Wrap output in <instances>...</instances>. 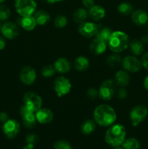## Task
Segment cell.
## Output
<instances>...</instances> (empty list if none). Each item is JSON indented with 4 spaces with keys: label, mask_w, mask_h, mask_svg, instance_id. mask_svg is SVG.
<instances>
[{
    "label": "cell",
    "mask_w": 148,
    "mask_h": 149,
    "mask_svg": "<svg viewBox=\"0 0 148 149\" xmlns=\"http://www.w3.org/2000/svg\"><path fill=\"white\" fill-rule=\"evenodd\" d=\"M117 118L115 111L108 105H100L94 111V122L101 127H110L115 123Z\"/></svg>",
    "instance_id": "cell-1"
},
{
    "label": "cell",
    "mask_w": 148,
    "mask_h": 149,
    "mask_svg": "<svg viewBox=\"0 0 148 149\" xmlns=\"http://www.w3.org/2000/svg\"><path fill=\"white\" fill-rule=\"evenodd\" d=\"M126 129L122 125L116 124L110 126L106 131L104 140L105 142L113 148L122 146L126 140Z\"/></svg>",
    "instance_id": "cell-2"
},
{
    "label": "cell",
    "mask_w": 148,
    "mask_h": 149,
    "mask_svg": "<svg viewBox=\"0 0 148 149\" xmlns=\"http://www.w3.org/2000/svg\"><path fill=\"white\" fill-rule=\"evenodd\" d=\"M109 48L113 52L118 53L127 49L129 45V36L124 32L116 31L113 32L107 42Z\"/></svg>",
    "instance_id": "cell-3"
},
{
    "label": "cell",
    "mask_w": 148,
    "mask_h": 149,
    "mask_svg": "<svg viewBox=\"0 0 148 149\" xmlns=\"http://www.w3.org/2000/svg\"><path fill=\"white\" fill-rule=\"evenodd\" d=\"M36 3L34 0H15V8L22 17L31 16L36 12Z\"/></svg>",
    "instance_id": "cell-4"
},
{
    "label": "cell",
    "mask_w": 148,
    "mask_h": 149,
    "mask_svg": "<svg viewBox=\"0 0 148 149\" xmlns=\"http://www.w3.org/2000/svg\"><path fill=\"white\" fill-rule=\"evenodd\" d=\"M23 106L30 111L36 113L41 108L42 99L40 96L33 92H28L23 97Z\"/></svg>",
    "instance_id": "cell-5"
},
{
    "label": "cell",
    "mask_w": 148,
    "mask_h": 149,
    "mask_svg": "<svg viewBox=\"0 0 148 149\" xmlns=\"http://www.w3.org/2000/svg\"><path fill=\"white\" fill-rule=\"evenodd\" d=\"M115 86L116 84L113 80H105L100 86L98 91V96L104 100H111L115 95Z\"/></svg>",
    "instance_id": "cell-6"
},
{
    "label": "cell",
    "mask_w": 148,
    "mask_h": 149,
    "mask_svg": "<svg viewBox=\"0 0 148 149\" xmlns=\"http://www.w3.org/2000/svg\"><path fill=\"white\" fill-rule=\"evenodd\" d=\"M148 113L146 106L142 105H138L134 106L130 112V119L133 127H136L143 122L147 117Z\"/></svg>",
    "instance_id": "cell-7"
},
{
    "label": "cell",
    "mask_w": 148,
    "mask_h": 149,
    "mask_svg": "<svg viewBox=\"0 0 148 149\" xmlns=\"http://www.w3.org/2000/svg\"><path fill=\"white\" fill-rule=\"evenodd\" d=\"M54 90L59 97L68 94L71 90V83L68 79L59 77L54 82Z\"/></svg>",
    "instance_id": "cell-8"
},
{
    "label": "cell",
    "mask_w": 148,
    "mask_h": 149,
    "mask_svg": "<svg viewBox=\"0 0 148 149\" xmlns=\"http://www.w3.org/2000/svg\"><path fill=\"white\" fill-rule=\"evenodd\" d=\"M4 135L10 139H13L19 134L20 130V124L15 119H8L2 127Z\"/></svg>",
    "instance_id": "cell-9"
},
{
    "label": "cell",
    "mask_w": 148,
    "mask_h": 149,
    "mask_svg": "<svg viewBox=\"0 0 148 149\" xmlns=\"http://www.w3.org/2000/svg\"><path fill=\"white\" fill-rule=\"evenodd\" d=\"M100 28L96 23L91 22H83L78 27V32L80 34L86 38H91L96 36Z\"/></svg>",
    "instance_id": "cell-10"
},
{
    "label": "cell",
    "mask_w": 148,
    "mask_h": 149,
    "mask_svg": "<svg viewBox=\"0 0 148 149\" xmlns=\"http://www.w3.org/2000/svg\"><path fill=\"white\" fill-rule=\"evenodd\" d=\"M122 66L126 71L129 72H138L142 67V62L133 56L125 57L122 60Z\"/></svg>",
    "instance_id": "cell-11"
},
{
    "label": "cell",
    "mask_w": 148,
    "mask_h": 149,
    "mask_svg": "<svg viewBox=\"0 0 148 149\" xmlns=\"http://www.w3.org/2000/svg\"><path fill=\"white\" fill-rule=\"evenodd\" d=\"M1 32L3 36L8 39H14L17 37L20 33V30L17 25L12 22H6L2 24L1 28Z\"/></svg>",
    "instance_id": "cell-12"
},
{
    "label": "cell",
    "mask_w": 148,
    "mask_h": 149,
    "mask_svg": "<svg viewBox=\"0 0 148 149\" xmlns=\"http://www.w3.org/2000/svg\"><path fill=\"white\" fill-rule=\"evenodd\" d=\"M36 79V72L31 66H25L20 72V79L23 84L30 85L33 84Z\"/></svg>",
    "instance_id": "cell-13"
},
{
    "label": "cell",
    "mask_w": 148,
    "mask_h": 149,
    "mask_svg": "<svg viewBox=\"0 0 148 149\" xmlns=\"http://www.w3.org/2000/svg\"><path fill=\"white\" fill-rule=\"evenodd\" d=\"M20 113L23 125L26 128L31 129L36 125L37 121L36 119V115L34 114L33 112L28 110L24 106H23L20 108Z\"/></svg>",
    "instance_id": "cell-14"
},
{
    "label": "cell",
    "mask_w": 148,
    "mask_h": 149,
    "mask_svg": "<svg viewBox=\"0 0 148 149\" xmlns=\"http://www.w3.org/2000/svg\"><path fill=\"white\" fill-rule=\"evenodd\" d=\"M107 46V42L100 39V38L95 37L90 44L89 49L94 55H101L105 52Z\"/></svg>",
    "instance_id": "cell-15"
},
{
    "label": "cell",
    "mask_w": 148,
    "mask_h": 149,
    "mask_svg": "<svg viewBox=\"0 0 148 149\" xmlns=\"http://www.w3.org/2000/svg\"><path fill=\"white\" fill-rule=\"evenodd\" d=\"M36 119L41 124H49L53 119V113L48 109H41L36 112Z\"/></svg>",
    "instance_id": "cell-16"
},
{
    "label": "cell",
    "mask_w": 148,
    "mask_h": 149,
    "mask_svg": "<svg viewBox=\"0 0 148 149\" xmlns=\"http://www.w3.org/2000/svg\"><path fill=\"white\" fill-rule=\"evenodd\" d=\"M131 20L137 26H145L148 22V13L143 10H136L132 12Z\"/></svg>",
    "instance_id": "cell-17"
},
{
    "label": "cell",
    "mask_w": 148,
    "mask_h": 149,
    "mask_svg": "<svg viewBox=\"0 0 148 149\" xmlns=\"http://www.w3.org/2000/svg\"><path fill=\"white\" fill-rule=\"evenodd\" d=\"M55 70L60 74H65L68 72L71 68L70 61L65 58H59L57 60L54 64Z\"/></svg>",
    "instance_id": "cell-18"
},
{
    "label": "cell",
    "mask_w": 148,
    "mask_h": 149,
    "mask_svg": "<svg viewBox=\"0 0 148 149\" xmlns=\"http://www.w3.org/2000/svg\"><path fill=\"white\" fill-rule=\"evenodd\" d=\"M88 15L94 20H100L105 16V10L102 6L94 5L89 9Z\"/></svg>",
    "instance_id": "cell-19"
},
{
    "label": "cell",
    "mask_w": 148,
    "mask_h": 149,
    "mask_svg": "<svg viewBox=\"0 0 148 149\" xmlns=\"http://www.w3.org/2000/svg\"><path fill=\"white\" fill-rule=\"evenodd\" d=\"M115 83L120 87H126L130 82V76L126 71H118L115 75Z\"/></svg>",
    "instance_id": "cell-20"
},
{
    "label": "cell",
    "mask_w": 148,
    "mask_h": 149,
    "mask_svg": "<svg viewBox=\"0 0 148 149\" xmlns=\"http://www.w3.org/2000/svg\"><path fill=\"white\" fill-rule=\"evenodd\" d=\"M33 16L35 19L36 25L38 26H44L50 20V15L47 12L44 10H38L35 12Z\"/></svg>",
    "instance_id": "cell-21"
},
{
    "label": "cell",
    "mask_w": 148,
    "mask_h": 149,
    "mask_svg": "<svg viewBox=\"0 0 148 149\" xmlns=\"http://www.w3.org/2000/svg\"><path fill=\"white\" fill-rule=\"evenodd\" d=\"M20 26L23 29L26 31H32L35 29L36 25L35 19L33 15L23 17L20 20Z\"/></svg>",
    "instance_id": "cell-22"
},
{
    "label": "cell",
    "mask_w": 148,
    "mask_h": 149,
    "mask_svg": "<svg viewBox=\"0 0 148 149\" xmlns=\"http://www.w3.org/2000/svg\"><path fill=\"white\" fill-rule=\"evenodd\" d=\"M89 66V61L86 57L79 56L74 61V67L77 71H84Z\"/></svg>",
    "instance_id": "cell-23"
},
{
    "label": "cell",
    "mask_w": 148,
    "mask_h": 149,
    "mask_svg": "<svg viewBox=\"0 0 148 149\" xmlns=\"http://www.w3.org/2000/svg\"><path fill=\"white\" fill-rule=\"evenodd\" d=\"M129 47L131 52L135 55H140L144 52V45L141 41L138 39H133L131 42H129Z\"/></svg>",
    "instance_id": "cell-24"
},
{
    "label": "cell",
    "mask_w": 148,
    "mask_h": 149,
    "mask_svg": "<svg viewBox=\"0 0 148 149\" xmlns=\"http://www.w3.org/2000/svg\"><path fill=\"white\" fill-rule=\"evenodd\" d=\"M96 129V124L91 119L86 120L81 127V130L84 135H88L93 133Z\"/></svg>",
    "instance_id": "cell-25"
},
{
    "label": "cell",
    "mask_w": 148,
    "mask_h": 149,
    "mask_svg": "<svg viewBox=\"0 0 148 149\" xmlns=\"http://www.w3.org/2000/svg\"><path fill=\"white\" fill-rule=\"evenodd\" d=\"M88 16V12L84 8H78L74 12L73 20L77 23H82L86 19Z\"/></svg>",
    "instance_id": "cell-26"
},
{
    "label": "cell",
    "mask_w": 148,
    "mask_h": 149,
    "mask_svg": "<svg viewBox=\"0 0 148 149\" xmlns=\"http://www.w3.org/2000/svg\"><path fill=\"white\" fill-rule=\"evenodd\" d=\"M122 147L124 149H139L140 142L135 138H128L123 143Z\"/></svg>",
    "instance_id": "cell-27"
},
{
    "label": "cell",
    "mask_w": 148,
    "mask_h": 149,
    "mask_svg": "<svg viewBox=\"0 0 148 149\" xmlns=\"http://www.w3.org/2000/svg\"><path fill=\"white\" fill-rule=\"evenodd\" d=\"M113 31H111V29L108 27H104L102 28L101 29H100L97 33V34L96 35V37L100 38V39H102V40L105 41V42H108L109 38L111 36Z\"/></svg>",
    "instance_id": "cell-28"
},
{
    "label": "cell",
    "mask_w": 148,
    "mask_h": 149,
    "mask_svg": "<svg viewBox=\"0 0 148 149\" xmlns=\"http://www.w3.org/2000/svg\"><path fill=\"white\" fill-rule=\"evenodd\" d=\"M133 7L129 2H122L118 6V12L124 15H128L132 13Z\"/></svg>",
    "instance_id": "cell-29"
},
{
    "label": "cell",
    "mask_w": 148,
    "mask_h": 149,
    "mask_svg": "<svg viewBox=\"0 0 148 149\" xmlns=\"http://www.w3.org/2000/svg\"><path fill=\"white\" fill-rule=\"evenodd\" d=\"M122 63L121 57L117 54H114V55H111L107 58V64L110 67H116L119 64Z\"/></svg>",
    "instance_id": "cell-30"
},
{
    "label": "cell",
    "mask_w": 148,
    "mask_h": 149,
    "mask_svg": "<svg viewBox=\"0 0 148 149\" xmlns=\"http://www.w3.org/2000/svg\"><path fill=\"white\" fill-rule=\"evenodd\" d=\"M11 15V12L6 5L0 6V21H5Z\"/></svg>",
    "instance_id": "cell-31"
},
{
    "label": "cell",
    "mask_w": 148,
    "mask_h": 149,
    "mask_svg": "<svg viewBox=\"0 0 148 149\" xmlns=\"http://www.w3.org/2000/svg\"><path fill=\"white\" fill-rule=\"evenodd\" d=\"M67 18L65 17V16L62 15H57L55 18V21H54V24L55 26L57 29H62V28L65 27L67 25Z\"/></svg>",
    "instance_id": "cell-32"
},
{
    "label": "cell",
    "mask_w": 148,
    "mask_h": 149,
    "mask_svg": "<svg viewBox=\"0 0 148 149\" xmlns=\"http://www.w3.org/2000/svg\"><path fill=\"white\" fill-rule=\"evenodd\" d=\"M55 68L52 65H48L44 67L41 70V74L44 77L49 78V77H52L55 74Z\"/></svg>",
    "instance_id": "cell-33"
},
{
    "label": "cell",
    "mask_w": 148,
    "mask_h": 149,
    "mask_svg": "<svg viewBox=\"0 0 148 149\" xmlns=\"http://www.w3.org/2000/svg\"><path fill=\"white\" fill-rule=\"evenodd\" d=\"M54 149H72V147L68 141L60 140L54 144Z\"/></svg>",
    "instance_id": "cell-34"
},
{
    "label": "cell",
    "mask_w": 148,
    "mask_h": 149,
    "mask_svg": "<svg viewBox=\"0 0 148 149\" xmlns=\"http://www.w3.org/2000/svg\"><path fill=\"white\" fill-rule=\"evenodd\" d=\"M39 141V138L35 134H28L26 138V141L27 144H33L35 145Z\"/></svg>",
    "instance_id": "cell-35"
},
{
    "label": "cell",
    "mask_w": 148,
    "mask_h": 149,
    "mask_svg": "<svg viewBox=\"0 0 148 149\" xmlns=\"http://www.w3.org/2000/svg\"><path fill=\"white\" fill-rule=\"evenodd\" d=\"M86 95L89 99L94 100V99H95L96 97H97V95H98V91L94 88H90L89 89L88 91H87Z\"/></svg>",
    "instance_id": "cell-36"
},
{
    "label": "cell",
    "mask_w": 148,
    "mask_h": 149,
    "mask_svg": "<svg viewBox=\"0 0 148 149\" xmlns=\"http://www.w3.org/2000/svg\"><path fill=\"white\" fill-rule=\"evenodd\" d=\"M117 96L120 100H123V99H125L127 97V91L123 87H121V88H120L118 90Z\"/></svg>",
    "instance_id": "cell-37"
},
{
    "label": "cell",
    "mask_w": 148,
    "mask_h": 149,
    "mask_svg": "<svg viewBox=\"0 0 148 149\" xmlns=\"http://www.w3.org/2000/svg\"><path fill=\"white\" fill-rule=\"evenodd\" d=\"M141 62H142V66H144L147 70H148V52L145 53L142 56Z\"/></svg>",
    "instance_id": "cell-38"
},
{
    "label": "cell",
    "mask_w": 148,
    "mask_h": 149,
    "mask_svg": "<svg viewBox=\"0 0 148 149\" xmlns=\"http://www.w3.org/2000/svg\"><path fill=\"white\" fill-rule=\"evenodd\" d=\"M82 3L86 8H91L92 6L94 5V0H82Z\"/></svg>",
    "instance_id": "cell-39"
},
{
    "label": "cell",
    "mask_w": 148,
    "mask_h": 149,
    "mask_svg": "<svg viewBox=\"0 0 148 149\" xmlns=\"http://www.w3.org/2000/svg\"><path fill=\"white\" fill-rule=\"evenodd\" d=\"M8 119V115H7L5 112H1V113H0V122L4 123V122H7Z\"/></svg>",
    "instance_id": "cell-40"
},
{
    "label": "cell",
    "mask_w": 148,
    "mask_h": 149,
    "mask_svg": "<svg viewBox=\"0 0 148 149\" xmlns=\"http://www.w3.org/2000/svg\"><path fill=\"white\" fill-rule=\"evenodd\" d=\"M5 45H6V42L4 40V39L1 36H0V50L4 49L5 47Z\"/></svg>",
    "instance_id": "cell-41"
},
{
    "label": "cell",
    "mask_w": 148,
    "mask_h": 149,
    "mask_svg": "<svg viewBox=\"0 0 148 149\" xmlns=\"http://www.w3.org/2000/svg\"><path fill=\"white\" fill-rule=\"evenodd\" d=\"M144 87L147 90H148V76L145 77V80H144Z\"/></svg>",
    "instance_id": "cell-42"
},
{
    "label": "cell",
    "mask_w": 148,
    "mask_h": 149,
    "mask_svg": "<svg viewBox=\"0 0 148 149\" xmlns=\"http://www.w3.org/2000/svg\"><path fill=\"white\" fill-rule=\"evenodd\" d=\"M22 149H34V145L33 144H26Z\"/></svg>",
    "instance_id": "cell-43"
},
{
    "label": "cell",
    "mask_w": 148,
    "mask_h": 149,
    "mask_svg": "<svg viewBox=\"0 0 148 149\" xmlns=\"http://www.w3.org/2000/svg\"><path fill=\"white\" fill-rule=\"evenodd\" d=\"M65 1V0H47V1L50 4H54L55 2H58V1Z\"/></svg>",
    "instance_id": "cell-44"
},
{
    "label": "cell",
    "mask_w": 148,
    "mask_h": 149,
    "mask_svg": "<svg viewBox=\"0 0 148 149\" xmlns=\"http://www.w3.org/2000/svg\"><path fill=\"white\" fill-rule=\"evenodd\" d=\"M115 149H124V148H123V147L119 146V147H116V148H115Z\"/></svg>",
    "instance_id": "cell-45"
},
{
    "label": "cell",
    "mask_w": 148,
    "mask_h": 149,
    "mask_svg": "<svg viewBox=\"0 0 148 149\" xmlns=\"http://www.w3.org/2000/svg\"><path fill=\"white\" fill-rule=\"evenodd\" d=\"M4 1H5V0H0V4H1L2 2H4Z\"/></svg>",
    "instance_id": "cell-46"
},
{
    "label": "cell",
    "mask_w": 148,
    "mask_h": 149,
    "mask_svg": "<svg viewBox=\"0 0 148 149\" xmlns=\"http://www.w3.org/2000/svg\"><path fill=\"white\" fill-rule=\"evenodd\" d=\"M1 26H2V25H1V22H0V29H1Z\"/></svg>",
    "instance_id": "cell-47"
}]
</instances>
